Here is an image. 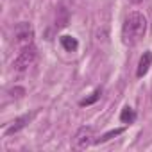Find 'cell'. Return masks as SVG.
Wrapping results in <instances>:
<instances>
[{
    "mask_svg": "<svg viewBox=\"0 0 152 152\" xmlns=\"http://www.w3.org/2000/svg\"><path fill=\"white\" fill-rule=\"evenodd\" d=\"M36 57H38V50H36V47L31 43V45L23 47L22 52L16 56V59H15V63H13V68H15L16 72H25V70H29V68L34 64Z\"/></svg>",
    "mask_w": 152,
    "mask_h": 152,
    "instance_id": "2",
    "label": "cell"
},
{
    "mask_svg": "<svg viewBox=\"0 0 152 152\" xmlns=\"http://www.w3.org/2000/svg\"><path fill=\"white\" fill-rule=\"evenodd\" d=\"M122 132H124V127H120V129H115V131H109V132H106L102 138L95 140V143H106V141H109L111 138H115V136H118V134H122Z\"/></svg>",
    "mask_w": 152,
    "mask_h": 152,
    "instance_id": "9",
    "label": "cell"
},
{
    "mask_svg": "<svg viewBox=\"0 0 152 152\" xmlns=\"http://www.w3.org/2000/svg\"><path fill=\"white\" fill-rule=\"evenodd\" d=\"M59 43H61V47H63L66 52H75V50L79 48V41L75 39L73 36H68V34L61 36V38H59Z\"/></svg>",
    "mask_w": 152,
    "mask_h": 152,
    "instance_id": "7",
    "label": "cell"
},
{
    "mask_svg": "<svg viewBox=\"0 0 152 152\" xmlns=\"http://www.w3.org/2000/svg\"><path fill=\"white\" fill-rule=\"evenodd\" d=\"M150 64H152V52H150V50H147V52H143V56L140 57L138 70H136V75H138L140 79L143 77V75H147V72H148Z\"/></svg>",
    "mask_w": 152,
    "mask_h": 152,
    "instance_id": "5",
    "label": "cell"
},
{
    "mask_svg": "<svg viewBox=\"0 0 152 152\" xmlns=\"http://www.w3.org/2000/svg\"><path fill=\"white\" fill-rule=\"evenodd\" d=\"M129 2H131V4H141L143 0H129Z\"/></svg>",
    "mask_w": 152,
    "mask_h": 152,
    "instance_id": "11",
    "label": "cell"
},
{
    "mask_svg": "<svg viewBox=\"0 0 152 152\" xmlns=\"http://www.w3.org/2000/svg\"><path fill=\"white\" fill-rule=\"evenodd\" d=\"M31 118H32V115H25V116H20V118H16L7 129H6V134L9 136V134H15V132H18V131H22L29 122H31Z\"/></svg>",
    "mask_w": 152,
    "mask_h": 152,
    "instance_id": "6",
    "label": "cell"
},
{
    "mask_svg": "<svg viewBox=\"0 0 152 152\" xmlns=\"http://www.w3.org/2000/svg\"><path fill=\"white\" fill-rule=\"evenodd\" d=\"M15 38H16V43H20V45H23V47L31 45V43H32V38H34V29H32V25L27 23V22L18 23V25L15 27Z\"/></svg>",
    "mask_w": 152,
    "mask_h": 152,
    "instance_id": "3",
    "label": "cell"
},
{
    "mask_svg": "<svg viewBox=\"0 0 152 152\" xmlns=\"http://www.w3.org/2000/svg\"><path fill=\"white\" fill-rule=\"evenodd\" d=\"M93 138H95L93 136V129L84 125V127H81L77 131V134L73 136V145H75V148H88L91 143H95Z\"/></svg>",
    "mask_w": 152,
    "mask_h": 152,
    "instance_id": "4",
    "label": "cell"
},
{
    "mask_svg": "<svg viewBox=\"0 0 152 152\" xmlns=\"http://www.w3.org/2000/svg\"><path fill=\"white\" fill-rule=\"evenodd\" d=\"M147 34V18L141 13H131L122 25V41L129 47L138 45Z\"/></svg>",
    "mask_w": 152,
    "mask_h": 152,
    "instance_id": "1",
    "label": "cell"
},
{
    "mask_svg": "<svg viewBox=\"0 0 152 152\" xmlns=\"http://www.w3.org/2000/svg\"><path fill=\"white\" fill-rule=\"evenodd\" d=\"M120 120H122L124 124H132V122L136 120V113H134V109L129 107V106H125V107L122 109V113H120Z\"/></svg>",
    "mask_w": 152,
    "mask_h": 152,
    "instance_id": "8",
    "label": "cell"
},
{
    "mask_svg": "<svg viewBox=\"0 0 152 152\" xmlns=\"http://www.w3.org/2000/svg\"><path fill=\"white\" fill-rule=\"evenodd\" d=\"M100 93H102V90H100V88H99V90H95V91L91 93V97H90V99L81 100V106H90V104L97 102V100H99V97H100Z\"/></svg>",
    "mask_w": 152,
    "mask_h": 152,
    "instance_id": "10",
    "label": "cell"
}]
</instances>
